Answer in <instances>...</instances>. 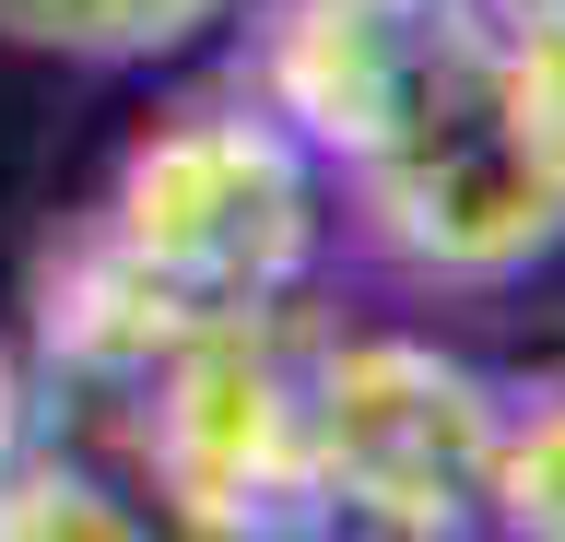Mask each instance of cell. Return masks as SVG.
Instances as JSON below:
<instances>
[{
	"instance_id": "6da1fadb",
	"label": "cell",
	"mask_w": 565,
	"mask_h": 542,
	"mask_svg": "<svg viewBox=\"0 0 565 542\" xmlns=\"http://www.w3.org/2000/svg\"><path fill=\"white\" fill-rule=\"evenodd\" d=\"M95 224L189 307V319H247V307H295L330 259V166L282 130L259 95H201V107L153 118Z\"/></svg>"
},
{
	"instance_id": "7a4b0ae2",
	"label": "cell",
	"mask_w": 565,
	"mask_h": 542,
	"mask_svg": "<svg viewBox=\"0 0 565 542\" xmlns=\"http://www.w3.org/2000/svg\"><path fill=\"white\" fill-rule=\"evenodd\" d=\"M307 295L295 307H247V319H201L153 378H141L106 436H118V483L141 519L212 542H282L318 531L307 496Z\"/></svg>"
},
{
	"instance_id": "3957f363",
	"label": "cell",
	"mask_w": 565,
	"mask_h": 542,
	"mask_svg": "<svg viewBox=\"0 0 565 542\" xmlns=\"http://www.w3.org/2000/svg\"><path fill=\"white\" fill-rule=\"evenodd\" d=\"M494 390L471 354L424 330H330L307 342V496L318 531L377 542H459L483 531V460H494Z\"/></svg>"
},
{
	"instance_id": "277c9868",
	"label": "cell",
	"mask_w": 565,
	"mask_h": 542,
	"mask_svg": "<svg viewBox=\"0 0 565 542\" xmlns=\"http://www.w3.org/2000/svg\"><path fill=\"white\" fill-rule=\"evenodd\" d=\"M330 189L353 201V236L424 295H494L565 248V201L519 166V142L483 107V0H471V36L448 47V72L424 83V107Z\"/></svg>"
},
{
	"instance_id": "5b68a950",
	"label": "cell",
	"mask_w": 565,
	"mask_h": 542,
	"mask_svg": "<svg viewBox=\"0 0 565 542\" xmlns=\"http://www.w3.org/2000/svg\"><path fill=\"white\" fill-rule=\"evenodd\" d=\"M459 36H471V0H271L247 47V95L342 178L424 107Z\"/></svg>"
},
{
	"instance_id": "8992f818",
	"label": "cell",
	"mask_w": 565,
	"mask_h": 542,
	"mask_svg": "<svg viewBox=\"0 0 565 542\" xmlns=\"http://www.w3.org/2000/svg\"><path fill=\"white\" fill-rule=\"evenodd\" d=\"M224 12L236 0H0V47L83 60V72H141V60L201 47Z\"/></svg>"
},
{
	"instance_id": "52a82bcc",
	"label": "cell",
	"mask_w": 565,
	"mask_h": 542,
	"mask_svg": "<svg viewBox=\"0 0 565 542\" xmlns=\"http://www.w3.org/2000/svg\"><path fill=\"white\" fill-rule=\"evenodd\" d=\"M483 107L519 142V166L565 201V0L542 12H483Z\"/></svg>"
},
{
	"instance_id": "ba28073f",
	"label": "cell",
	"mask_w": 565,
	"mask_h": 542,
	"mask_svg": "<svg viewBox=\"0 0 565 542\" xmlns=\"http://www.w3.org/2000/svg\"><path fill=\"white\" fill-rule=\"evenodd\" d=\"M483 531L565 542V378H554V390H507L494 460H483Z\"/></svg>"
}]
</instances>
